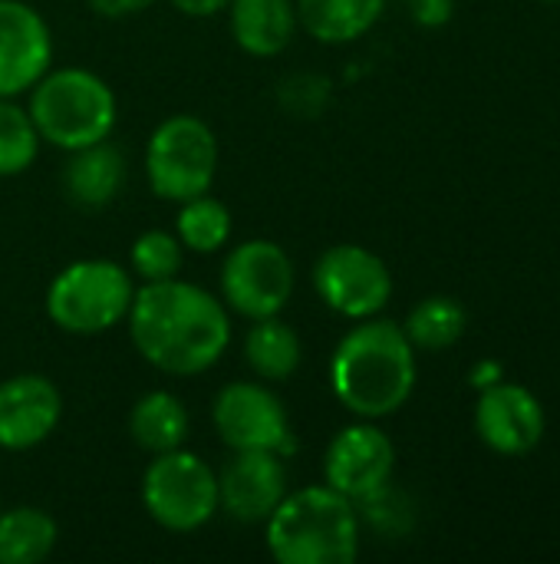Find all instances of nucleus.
<instances>
[{
	"label": "nucleus",
	"instance_id": "f257e3e1",
	"mask_svg": "<svg viewBox=\"0 0 560 564\" xmlns=\"http://www.w3.org/2000/svg\"><path fill=\"white\" fill-rule=\"evenodd\" d=\"M125 324L142 360L168 377L211 370L231 344L224 304L182 278L135 288Z\"/></svg>",
	"mask_w": 560,
	"mask_h": 564
},
{
	"label": "nucleus",
	"instance_id": "f03ea898",
	"mask_svg": "<svg viewBox=\"0 0 560 564\" xmlns=\"http://www.w3.org/2000/svg\"><path fill=\"white\" fill-rule=\"evenodd\" d=\"M330 387L360 420L393 416L416 390V347L393 321H356L333 350Z\"/></svg>",
	"mask_w": 560,
	"mask_h": 564
},
{
	"label": "nucleus",
	"instance_id": "7ed1b4c3",
	"mask_svg": "<svg viewBox=\"0 0 560 564\" xmlns=\"http://www.w3.org/2000/svg\"><path fill=\"white\" fill-rule=\"evenodd\" d=\"M264 525L267 552L281 564H353L360 555L356 502L327 482L287 492Z\"/></svg>",
	"mask_w": 560,
	"mask_h": 564
},
{
	"label": "nucleus",
	"instance_id": "20e7f679",
	"mask_svg": "<svg viewBox=\"0 0 560 564\" xmlns=\"http://www.w3.org/2000/svg\"><path fill=\"white\" fill-rule=\"evenodd\" d=\"M26 112L40 132V142H50L63 152L109 139L119 119L116 93L109 83L83 66L46 69L30 86Z\"/></svg>",
	"mask_w": 560,
	"mask_h": 564
},
{
	"label": "nucleus",
	"instance_id": "39448f33",
	"mask_svg": "<svg viewBox=\"0 0 560 564\" xmlns=\"http://www.w3.org/2000/svg\"><path fill=\"white\" fill-rule=\"evenodd\" d=\"M135 297V278L106 258L66 264L46 288V317L73 337H96L125 321Z\"/></svg>",
	"mask_w": 560,
	"mask_h": 564
},
{
	"label": "nucleus",
	"instance_id": "423d86ee",
	"mask_svg": "<svg viewBox=\"0 0 560 564\" xmlns=\"http://www.w3.org/2000/svg\"><path fill=\"white\" fill-rule=\"evenodd\" d=\"M218 175V135L201 116H168L145 145L149 188L165 202H188L211 192Z\"/></svg>",
	"mask_w": 560,
	"mask_h": 564
},
{
	"label": "nucleus",
	"instance_id": "0eeeda50",
	"mask_svg": "<svg viewBox=\"0 0 560 564\" xmlns=\"http://www.w3.org/2000/svg\"><path fill=\"white\" fill-rule=\"evenodd\" d=\"M142 506L168 532H198L218 512V476L185 446L158 453L142 476Z\"/></svg>",
	"mask_w": 560,
	"mask_h": 564
},
{
	"label": "nucleus",
	"instance_id": "6e6552de",
	"mask_svg": "<svg viewBox=\"0 0 560 564\" xmlns=\"http://www.w3.org/2000/svg\"><path fill=\"white\" fill-rule=\"evenodd\" d=\"M297 271L290 254L267 238L241 241L221 264V301L248 321L274 317L294 297Z\"/></svg>",
	"mask_w": 560,
	"mask_h": 564
},
{
	"label": "nucleus",
	"instance_id": "1a4fd4ad",
	"mask_svg": "<svg viewBox=\"0 0 560 564\" xmlns=\"http://www.w3.org/2000/svg\"><path fill=\"white\" fill-rule=\"evenodd\" d=\"M211 420H215L221 443L231 453L264 449V453H277L287 459L297 449L287 406L267 383L234 380L221 387L211 403Z\"/></svg>",
	"mask_w": 560,
	"mask_h": 564
},
{
	"label": "nucleus",
	"instance_id": "9d476101",
	"mask_svg": "<svg viewBox=\"0 0 560 564\" xmlns=\"http://www.w3.org/2000/svg\"><path fill=\"white\" fill-rule=\"evenodd\" d=\"M314 288L333 314L347 321H366L389 304L393 274L370 248L333 245L314 264Z\"/></svg>",
	"mask_w": 560,
	"mask_h": 564
},
{
	"label": "nucleus",
	"instance_id": "9b49d317",
	"mask_svg": "<svg viewBox=\"0 0 560 564\" xmlns=\"http://www.w3.org/2000/svg\"><path fill=\"white\" fill-rule=\"evenodd\" d=\"M393 469L396 446L380 426H373V420L340 430L323 456V482L350 502H363L386 489Z\"/></svg>",
	"mask_w": 560,
	"mask_h": 564
},
{
	"label": "nucleus",
	"instance_id": "f8f14e48",
	"mask_svg": "<svg viewBox=\"0 0 560 564\" xmlns=\"http://www.w3.org/2000/svg\"><path fill=\"white\" fill-rule=\"evenodd\" d=\"M287 496V466L284 456L251 449L231 453L218 473V512L234 522L261 525Z\"/></svg>",
	"mask_w": 560,
	"mask_h": 564
},
{
	"label": "nucleus",
	"instance_id": "ddd939ff",
	"mask_svg": "<svg viewBox=\"0 0 560 564\" xmlns=\"http://www.w3.org/2000/svg\"><path fill=\"white\" fill-rule=\"evenodd\" d=\"M53 63V33L23 0H0V99L30 93Z\"/></svg>",
	"mask_w": 560,
	"mask_h": 564
},
{
	"label": "nucleus",
	"instance_id": "4468645a",
	"mask_svg": "<svg viewBox=\"0 0 560 564\" xmlns=\"http://www.w3.org/2000/svg\"><path fill=\"white\" fill-rule=\"evenodd\" d=\"M545 410L538 397L518 383H492L482 390L475 406L479 440L502 456H525L545 440Z\"/></svg>",
	"mask_w": 560,
	"mask_h": 564
},
{
	"label": "nucleus",
	"instance_id": "2eb2a0df",
	"mask_svg": "<svg viewBox=\"0 0 560 564\" xmlns=\"http://www.w3.org/2000/svg\"><path fill=\"white\" fill-rule=\"evenodd\" d=\"M63 393L43 373H17L0 383V449L23 453L56 433Z\"/></svg>",
	"mask_w": 560,
	"mask_h": 564
},
{
	"label": "nucleus",
	"instance_id": "dca6fc26",
	"mask_svg": "<svg viewBox=\"0 0 560 564\" xmlns=\"http://www.w3.org/2000/svg\"><path fill=\"white\" fill-rule=\"evenodd\" d=\"M125 185V155L109 139L73 149L63 165V192L83 212H99L119 198Z\"/></svg>",
	"mask_w": 560,
	"mask_h": 564
},
{
	"label": "nucleus",
	"instance_id": "f3484780",
	"mask_svg": "<svg viewBox=\"0 0 560 564\" xmlns=\"http://www.w3.org/2000/svg\"><path fill=\"white\" fill-rule=\"evenodd\" d=\"M228 23L234 43L251 56L284 53L300 30L294 0H231Z\"/></svg>",
	"mask_w": 560,
	"mask_h": 564
},
{
	"label": "nucleus",
	"instance_id": "a211bd4d",
	"mask_svg": "<svg viewBox=\"0 0 560 564\" xmlns=\"http://www.w3.org/2000/svg\"><path fill=\"white\" fill-rule=\"evenodd\" d=\"M188 430H191L188 410L168 390H152V393L139 397L129 413V436L149 456L182 449L188 440Z\"/></svg>",
	"mask_w": 560,
	"mask_h": 564
},
{
	"label": "nucleus",
	"instance_id": "6ab92c4d",
	"mask_svg": "<svg viewBox=\"0 0 560 564\" xmlns=\"http://www.w3.org/2000/svg\"><path fill=\"white\" fill-rule=\"evenodd\" d=\"M300 357H304L300 337L287 321H281V314L251 321V330L244 337V360L257 373V380L264 383L290 380L300 367Z\"/></svg>",
	"mask_w": 560,
	"mask_h": 564
},
{
	"label": "nucleus",
	"instance_id": "aec40b11",
	"mask_svg": "<svg viewBox=\"0 0 560 564\" xmlns=\"http://www.w3.org/2000/svg\"><path fill=\"white\" fill-rule=\"evenodd\" d=\"M300 26L320 43H350L363 36L380 17L386 0H294Z\"/></svg>",
	"mask_w": 560,
	"mask_h": 564
},
{
	"label": "nucleus",
	"instance_id": "412c9836",
	"mask_svg": "<svg viewBox=\"0 0 560 564\" xmlns=\"http://www.w3.org/2000/svg\"><path fill=\"white\" fill-rule=\"evenodd\" d=\"M59 525L46 509L17 506L0 512V564H40L53 555Z\"/></svg>",
	"mask_w": 560,
	"mask_h": 564
},
{
	"label": "nucleus",
	"instance_id": "4be33fe9",
	"mask_svg": "<svg viewBox=\"0 0 560 564\" xmlns=\"http://www.w3.org/2000/svg\"><path fill=\"white\" fill-rule=\"evenodd\" d=\"M465 324L469 314L455 297H426L409 311L403 330L416 350H449L462 340Z\"/></svg>",
	"mask_w": 560,
	"mask_h": 564
},
{
	"label": "nucleus",
	"instance_id": "5701e85b",
	"mask_svg": "<svg viewBox=\"0 0 560 564\" xmlns=\"http://www.w3.org/2000/svg\"><path fill=\"white\" fill-rule=\"evenodd\" d=\"M175 235L185 245V251L195 254H215L231 238V212L215 195H198L178 205Z\"/></svg>",
	"mask_w": 560,
	"mask_h": 564
},
{
	"label": "nucleus",
	"instance_id": "b1692460",
	"mask_svg": "<svg viewBox=\"0 0 560 564\" xmlns=\"http://www.w3.org/2000/svg\"><path fill=\"white\" fill-rule=\"evenodd\" d=\"M40 132L23 106L0 99V178L20 175L36 162Z\"/></svg>",
	"mask_w": 560,
	"mask_h": 564
},
{
	"label": "nucleus",
	"instance_id": "393cba45",
	"mask_svg": "<svg viewBox=\"0 0 560 564\" xmlns=\"http://www.w3.org/2000/svg\"><path fill=\"white\" fill-rule=\"evenodd\" d=\"M129 261H132V274H135L142 284L172 281V278L182 274L185 245L178 241V235H168V231H162V228H152V231H142V235L132 241Z\"/></svg>",
	"mask_w": 560,
	"mask_h": 564
},
{
	"label": "nucleus",
	"instance_id": "a878e982",
	"mask_svg": "<svg viewBox=\"0 0 560 564\" xmlns=\"http://www.w3.org/2000/svg\"><path fill=\"white\" fill-rule=\"evenodd\" d=\"M455 13V0H413V17L422 26H446Z\"/></svg>",
	"mask_w": 560,
	"mask_h": 564
},
{
	"label": "nucleus",
	"instance_id": "bb28decb",
	"mask_svg": "<svg viewBox=\"0 0 560 564\" xmlns=\"http://www.w3.org/2000/svg\"><path fill=\"white\" fill-rule=\"evenodd\" d=\"M99 17H109V20H122V17H135L142 10H149L155 0H86Z\"/></svg>",
	"mask_w": 560,
	"mask_h": 564
},
{
	"label": "nucleus",
	"instance_id": "cd10ccee",
	"mask_svg": "<svg viewBox=\"0 0 560 564\" xmlns=\"http://www.w3.org/2000/svg\"><path fill=\"white\" fill-rule=\"evenodd\" d=\"M231 0H172V7L185 17H215V13H224Z\"/></svg>",
	"mask_w": 560,
	"mask_h": 564
},
{
	"label": "nucleus",
	"instance_id": "c85d7f7f",
	"mask_svg": "<svg viewBox=\"0 0 560 564\" xmlns=\"http://www.w3.org/2000/svg\"><path fill=\"white\" fill-rule=\"evenodd\" d=\"M498 380H502V367H498V364H492V360L479 364V367H475V373H472V383H475L479 390H485V387H492V383H498Z\"/></svg>",
	"mask_w": 560,
	"mask_h": 564
},
{
	"label": "nucleus",
	"instance_id": "c756f323",
	"mask_svg": "<svg viewBox=\"0 0 560 564\" xmlns=\"http://www.w3.org/2000/svg\"><path fill=\"white\" fill-rule=\"evenodd\" d=\"M545 3H560V0H545Z\"/></svg>",
	"mask_w": 560,
	"mask_h": 564
}]
</instances>
